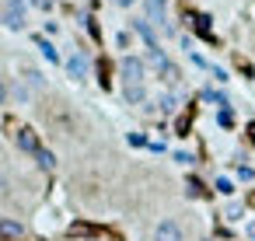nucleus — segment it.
<instances>
[{
  "label": "nucleus",
  "instance_id": "nucleus-21",
  "mask_svg": "<svg viewBox=\"0 0 255 241\" xmlns=\"http://www.w3.org/2000/svg\"><path fill=\"white\" fill-rule=\"evenodd\" d=\"M220 126H231V109H220Z\"/></svg>",
  "mask_w": 255,
  "mask_h": 241
},
{
  "label": "nucleus",
  "instance_id": "nucleus-22",
  "mask_svg": "<svg viewBox=\"0 0 255 241\" xmlns=\"http://www.w3.org/2000/svg\"><path fill=\"white\" fill-rule=\"evenodd\" d=\"M175 161H178V164H192V157H189L185 150H178V154H175Z\"/></svg>",
  "mask_w": 255,
  "mask_h": 241
},
{
  "label": "nucleus",
  "instance_id": "nucleus-13",
  "mask_svg": "<svg viewBox=\"0 0 255 241\" xmlns=\"http://www.w3.org/2000/svg\"><path fill=\"white\" fill-rule=\"evenodd\" d=\"M35 161H39V168H42V171H53V168H56V154H53V150H46V147L35 154Z\"/></svg>",
  "mask_w": 255,
  "mask_h": 241
},
{
  "label": "nucleus",
  "instance_id": "nucleus-15",
  "mask_svg": "<svg viewBox=\"0 0 255 241\" xmlns=\"http://www.w3.org/2000/svg\"><path fill=\"white\" fill-rule=\"evenodd\" d=\"M39 49H42V56H46L49 63H60V53H56V46H53V42H39Z\"/></svg>",
  "mask_w": 255,
  "mask_h": 241
},
{
  "label": "nucleus",
  "instance_id": "nucleus-12",
  "mask_svg": "<svg viewBox=\"0 0 255 241\" xmlns=\"http://www.w3.org/2000/svg\"><path fill=\"white\" fill-rule=\"evenodd\" d=\"M0 234H4V238H21L25 234V224H18V220H7V217H0Z\"/></svg>",
  "mask_w": 255,
  "mask_h": 241
},
{
  "label": "nucleus",
  "instance_id": "nucleus-7",
  "mask_svg": "<svg viewBox=\"0 0 255 241\" xmlns=\"http://www.w3.org/2000/svg\"><path fill=\"white\" fill-rule=\"evenodd\" d=\"M126 105H147V84H123Z\"/></svg>",
  "mask_w": 255,
  "mask_h": 241
},
{
  "label": "nucleus",
  "instance_id": "nucleus-20",
  "mask_svg": "<svg viewBox=\"0 0 255 241\" xmlns=\"http://www.w3.org/2000/svg\"><path fill=\"white\" fill-rule=\"evenodd\" d=\"M32 4H35L39 11H53V0H32Z\"/></svg>",
  "mask_w": 255,
  "mask_h": 241
},
{
  "label": "nucleus",
  "instance_id": "nucleus-16",
  "mask_svg": "<svg viewBox=\"0 0 255 241\" xmlns=\"http://www.w3.org/2000/svg\"><path fill=\"white\" fill-rule=\"evenodd\" d=\"M224 217H227V220H241V217H245V210H241V203H231V206L224 210Z\"/></svg>",
  "mask_w": 255,
  "mask_h": 241
},
{
  "label": "nucleus",
  "instance_id": "nucleus-25",
  "mask_svg": "<svg viewBox=\"0 0 255 241\" xmlns=\"http://www.w3.org/2000/svg\"><path fill=\"white\" fill-rule=\"evenodd\" d=\"M112 4H116V7H133L136 0H112Z\"/></svg>",
  "mask_w": 255,
  "mask_h": 241
},
{
  "label": "nucleus",
  "instance_id": "nucleus-26",
  "mask_svg": "<svg viewBox=\"0 0 255 241\" xmlns=\"http://www.w3.org/2000/svg\"><path fill=\"white\" fill-rule=\"evenodd\" d=\"M206 241H210V238H206Z\"/></svg>",
  "mask_w": 255,
  "mask_h": 241
},
{
  "label": "nucleus",
  "instance_id": "nucleus-14",
  "mask_svg": "<svg viewBox=\"0 0 255 241\" xmlns=\"http://www.w3.org/2000/svg\"><path fill=\"white\" fill-rule=\"evenodd\" d=\"M157 109H161L164 116H171V112L178 109V98H175V95H161V98H157Z\"/></svg>",
  "mask_w": 255,
  "mask_h": 241
},
{
  "label": "nucleus",
  "instance_id": "nucleus-24",
  "mask_svg": "<svg viewBox=\"0 0 255 241\" xmlns=\"http://www.w3.org/2000/svg\"><path fill=\"white\" fill-rule=\"evenodd\" d=\"M0 196H7V175L0 171Z\"/></svg>",
  "mask_w": 255,
  "mask_h": 241
},
{
  "label": "nucleus",
  "instance_id": "nucleus-23",
  "mask_svg": "<svg viewBox=\"0 0 255 241\" xmlns=\"http://www.w3.org/2000/svg\"><path fill=\"white\" fill-rule=\"evenodd\" d=\"M245 234H248V241H255V220H248V224H245Z\"/></svg>",
  "mask_w": 255,
  "mask_h": 241
},
{
  "label": "nucleus",
  "instance_id": "nucleus-9",
  "mask_svg": "<svg viewBox=\"0 0 255 241\" xmlns=\"http://www.w3.org/2000/svg\"><path fill=\"white\" fill-rule=\"evenodd\" d=\"M157 77H161V81H164V84H168V88H175V84H178V81H182V70H178V67H175V63H171V60H168V63H164V67H161V70H157Z\"/></svg>",
  "mask_w": 255,
  "mask_h": 241
},
{
  "label": "nucleus",
  "instance_id": "nucleus-10",
  "mask_svg": "<svg viewBox=\"0 0 255 241\" xmlns=\"http://www.w3.org/2000/svg\"><path fill=\"white\" fill-rule=\"evenodd\" d=\"M21 74H25V84H28L32 91H42V88H46V74H42V70H35V67H25Z\"/></svg>",
  "mask_w": 255,
  "mask_h": 241
},
{
  "label": "nucleus",
  "instance_id": "nucleus-11",
  "mask_svg": "<svg viewBox=\"0 0 255 241\" xmlns=\"http://www.w3.org/2000/svg\"><path fill=\"white\" fill-rule=\"evenodd\" d=\"M11 102L28 105V102H32V88H28L25 81H14V84H11Z\"/></svg>",
  "mask_w": 255,
  "mask_h": 241
},
{
  "label": "nucleus",
  "instance_id": "nucleus-1",
  "mask_svg": "<svg viewBox=\"0 0 255 241\" xmlns=\"http://www.w3.org/2000/svg\"><path fill=\"white\" fill-rule=\"evenodd\" d=\"M119 74H123V84H143L147 81V60L143 56H123Z\"/></svg>",
  "mask_w": 255,
  "mask_h": 241
},
{
  "label": "nucleus",
  "instance_id": "nucleus-18",
  "mask_svg": "<svg viewBox=\"0 0 255 241\" xmlns=\"http://www.w3.org/2000/svg\"><path fill=\"white\" fill-rule=\"evenodd\" d=\"M238 178H241V182H252V178H255V168H252V164H241V168H238Z\"/></svg>",
  "mask_w": 255,
  "mask_h": 241
},
{
  "label": "nucleus",
  "instance_id": "nucleus-8",
  "mask_svg": "<svg viewBox=\"0 0 255 241\" xmlns=\"http://www.w3.org/2000/svg\"><path fill=\"white\" fill-rule=\"evenodd\" d=\"M18 150H25V154H39L42 147H39V136H35V129H18Z\"/></svg>",
  "mask_w": 255,
  "mask_h": 241
},
{
  "label": "nucleus",
  "instance_id": "nucleus-3",
  "mask_svg": "<svg viewBox=\"0 0 255 241\" xmlns=\"http://www.w3.org/2000/svg\"><path fill=\"white\" fill-rule=\"evenodd\" d=\"M143 4H147V21L171 35L175 28H171V21H168V0H143Z\"/></svg>",
  "mask_w": 255,
  "mask_h": 241
},
{
  "label": "nucleus",
  "instance_id": "nucleus-17",
  "mask_svg": "<svg viewBox=\"0 0 255 241\" xmlns=\"http://www.w3.org/2000/svg\"><path fill=\"white\" fill-rule=\"evenodd\" d=\"M217 192H220V196H231V192H234V182H231V178H217Z\"/></svg>",
  "mask_w": 255,
  "mask_h": 241
},
{
  "label": "nucleus",
  "instance_id": "nucleus-4",
  "mask_svg": "<svg viewBox=\"0 0 255 241\" xmlns=\"http://www.w3.org/2000/svg\"><path fill=\"white\" fill-rule=\"evenodd\" d=\"M4 25L11 32L25 28V0H4Z\"/></svg>",
  "mask_w": 255,
  "mask_h": 241
},
{
  "label": "nucleus",
  "instance_id": "nucleus-2",
  "mask_svg": "<svg viewBox=\"0 0 255 241\" xmlns=\"http://www.w3.org/2000/svg\"><path fill=\"white\" fill-rule=\"evenodd\" d=\"M154 241H185V227L175 217H164L154 224Z\"/></svg>",
  "mask_w": 255,
  "mask_h": 241
},
{
  "label": "nucleus",
  "instance_id": "nucleus-19",
  "mask_svg": "<svg viewBox=\"0 0 255 241\" xmlns=\"http://www.w3.org/2000/svg\"><path fill=\"white\" fill-rule=\"evenodd\" d=\"M7 98H11V84L0 81V105H7Z\"/></svg>",
  "mask_w": 255,
  "mask_h": 241
},
{
  "label": "nucleus",
  "instance_id": "nucleus-6",
  "mask_svg": "<svg viewBox=\"0 0 255 241\" xmlns=\"http://www.w3.org/2000/svg\"><path fill=\"white\" fill-rule=\"evenodd\" d=\"M88 70H91V63H88V56H84V53L67 56V74H70L74 81H84V77H88Z\"/></svg>",
  "mask_w": 255,
  "mask_h": 241
},
{
  "label": "nucleus",
  "instance_id": "nucleus-5",
  "mask_svg": "<svg viewBox=\"0 0 255 241\" xmlns=\"http://www.w3.org/2000/svg\"><path fill=\"white\" fill-rule=\"evenodd\" d=\"M133 32L143 39L147 53H150V49H161V42H157V32H154V25H150L147 18H136V21H133Z\"/></svg>",
  "mask_w": 255,
  "mask_h": 241
}]
</instances>
